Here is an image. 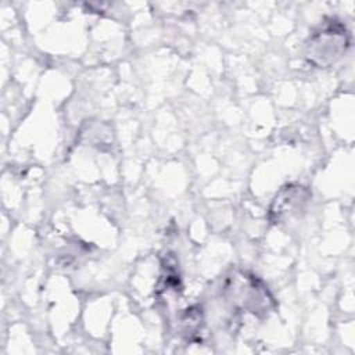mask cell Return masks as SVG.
I'll list each match as a JSON object with an SVG mask.
<instances>
[{
    "mask_svg": "<svg viewBox=\"0 0 355 355\" xmlns=\"http://www.w3.org/2000/svg\"><path fill=\"white\" fill-rule=\"evenodd\" d=\"M351 44L345 24L336 18L323 21L305 43V58L316 68H329L343 58Z\"/></svg>",
    "mask_w": 355,
    "mask_h": 355,
    "instance_id": "1",
    "label": "cell"
},
{
    "mask_svg": "<svg viewBox=\"0 0 355 355\" xmlns=\"http://www.w3.org/2000/svg\"><path fill=\"white\" fill-rule=\"evenodd\" d=\"M225 290L234 306L251 312L252 315H266L272 308V297L269 291L251 275H234Z\"/></svg>",
    "mask_w": 355,
    "mask_h": 355,
    "instance_id": "2",
    "label": "cell"
},
{
    "mask_svg": "<svg viewBox=\"0 0 355 355\" xmlns=\"http://www.w3.org/2000/svg\"><path fill=\"white\" fill-rule=\"evenodd\" d=\"M309 197L311 191L302 184L291 183L283 186L270 204L269 219L273 223H282L287 218L298 215L306 205Z\"/></svg>",
    "mask_w": 355,
    "mask_h": 355,
    "instance_id": "3",
    "label": "cell"
}]
</instances>
